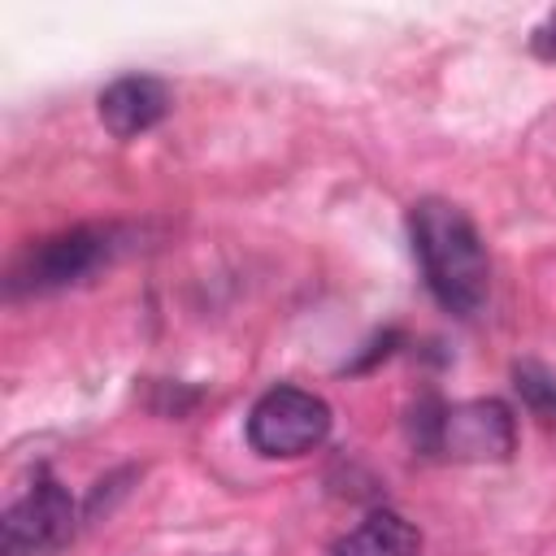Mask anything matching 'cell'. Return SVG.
Masks as SVG:
<instances>
[{"mask_svg":"<svg viewBox=\"0 0 556 556\" xmlns=\"http://www.w3.org/2000/svg\"><path fill=\"white\" fill-rule=\"evenodd\" d=\"M408 239L430 295L447 313L473 317L491 295V256L473 217L443 195H426L408 213Z\"/></svg>","mask_w":556,"mask_h":556,"instance_id":"6da1fadb","label":"cell"},{"mask_svg":"<svg viewBox=\"0 0 556 556\" xmlns=\"http://www.w3.org/2000/svg\"><path fill=\"white\" fill-rule=\"evenodd\" d=\"M417 447L447 460H508L517 447V421L504 400H465L417 417Z\"/></svg>","mask_w":556,"mask_h":556,"instance_id":"7a4b0ae2","label":"cell"},{"mask_svg":"<svg viewBox=\"0 0 556 556\" xmlns=\"http://www.w3.org/2000/svg\"><path fill=\"white\" fill-rule=\"evenodd\" d=\"M243 430H248V443L256 456H269V460L308 456L330 434V404L304 387L278 382L265 395H256Z\"/></svg>","mask_w":556,"mask_h":556,"instance_id":"3957f363","label":"cell"},{"mask_svg":"<svg viewBox=\"0 0 556 556\" xmlns=\"http://www.w3.org/2000/svg\"><path fill=\"white\" fill-rule=\"evenodd\" d=\"M113 256V230L104 226H70L30 243L9 269V295H48L83 282Z\"/></svg>","mask_w":556,"mask_h":556,"instance_id":"277c9868","label":"cell"},{"mask_svg":"<svg viewBox=\"0 0 556 556\" xmlns=\"http://www.w3.org/2000/svg\"><path fill=\"white\" fill-rule=\"evenodd\" d=\"M74 521H78V513H74L70 491L48 469H35L30 486L4 508L0 547H4V556H39V552H52V547H61L74 534Z\"/></svg>","mask_w":556,"mask_h":556,"instance_id":"5b68a950","label":"cell"},{"mask_svg":"<svg viewBox=\"0 0 556 556\" xmlns=\"http://www.w3.org/2000/svg\"><path fill=\"white\" fill-rule=\"evenodd\" d=\"M169 109H174L169 83L156 78V74H122L96 100V113H100L104 130L117 135V139L148 135L156 122H165Z\"/></svg>","mask_w":556,"mask_h":556,"instance_id":"8992f818","label":"cell"},{"mask_svg":"<svg viewBox=\"0 0 556 556\" xmlns=\"http://www.w3.org/2000/svg\"><path fill=\"white\" fill-rule=\"evenodd\" d=\"M330 556H421V530L395 508H374L334 539Z\"/></svg>","mask_w":556,"mask_h":556,"instance_id":"52a82bcc","label":"cell"},{"mask_svg":"<svg viewBox=\"0 0 556 556\" xmlns=\"http://www.w3.org/2000/svg\"><path fill=\"white\" fill-rule=\"evenodd\" d=\"M513 382L521 391V400L539 413V417H556V374H547L534 361H517L513 365Z\"/></svg>","mask_w":556,"mask_h":556,"instance_id":"ba28073f","label":"cell"},{"mask_svg":"<svg viewBox=\"0 0 556 556\" xmlns=\"http://www.w3.org/2000/svg\"><path fill=\"white\" fill-rule=\"evenodd\" d=\"M530 52L539 56V61H547V65H556V9L530 30Z\"/></svg>","mask_w":556,"mask_h":556,"instance_id":"9c48e42d","label":"cell"}]
</instances>
